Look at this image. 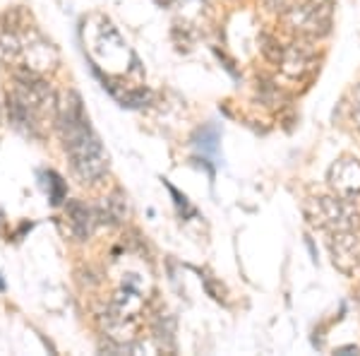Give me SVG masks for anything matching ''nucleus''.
Segmentation results:
<instances>
[{"instance_id": "1", "label": "nucleus", "mask_w": 360, "mask_h": 356, "mask_svg": "<svg viewBox=\"0 0 360 356\" xmlns=\"http://www.w3.org/2000/svg\"><path fill=\"white\" fill-rule=\"evenodd\" d=\"M56 125L63 145H65L75 176L82 183H96L106 176L108 154L98 135L91 130L82 106V97L77 92H68V97L58 104Z\"/></svg>"}, {"instance_id": "2", "label": "nucleus", "mask_w": 360, "mask_h": 356, "mask_svg": "<svg viewBox=\"0 0 360 356\" xmlns=\"http://www.w3.org/2000/svg\"><path fill=\"white\" fill-rule=\"evenodd\" d=\"M286 25L295 29L298 34L310 39L324 37L332 29V5L327 0L322 3H305V5H291V8L283 13Z\"/></svg>"}, {"instance_id": "3", "label": "nucleus", "mask_w": 360, "mask_h": 356, "mask_svg": "<svg viewBox=\"0 0 360 356\" xmlns=\"http://www.w3.org/2000/svg\"><path fill=\"white\" fill-rule=\"evenodd\" d=\"M315 221L327 231H356L360 226V212L348 197L341 195H324L315 202Z\"/></svg>"}, {"instance_id": "4", "label": "nucleus", "mask_w": 360, "mask_h": 356, "mask_svg": "<svg viewBox=\"0 0 360 356\" xmlns=\"http://www.w3.org/2000/svg\"><path fill=\"white\" fill-rule=\"evenodd\" d=\"M329 250H332L334 267L339 272L353 274L360 267V238L356 231H334Z\"/></svg>"}, {"instance_id": "5", "label": "nucleus", "mask_w": 360, "mask_h": 356, "mask_svg": "<svg viewBox=\"0 0 360 356\" xmlns=\"http://www.w3.org/2000/svg\"><path fill=\"white\" fill-rule=\"evenodd\" d=\"M327 180H329V185L334 188L336 195L353 200V197L360 192V161L351 159V156L339 159L332 168H329Z\"/></svg>"}, {"instance_id": "6", "label": "nucleus", "mask_w": 360, "mask_h": 356, "mask_svg": "<svg viewBox=\"0 0 360 356\" xmlns=\"http://www.w3.org/2000/svg\"><path fill=\"white\" fill-rule=\"evenodd\" d=\"M65 212H68V219H70V229H72L75 238L77 241H86L94 231V226L98 224L96 219V209L86 207L84 202L79 200H70L65 205Z\"/></svg>"}, {"instance_id": "7", "label": "nucleus", "mask_w": 360, "mask_h": 356, "mask_svg": "<svg viewBox=\"0 0 360 356\" xmlns=\"http://www.w3.org/2000/svg\"><path fill=\"white\" fill-rule=\"evenodd\" d=\"M312 63H315V54L312 49H305L303 44H295L291 49H286V58L281 63V70L288 75V78H303L307 70H312Z\"/></svg>"}, {"instance_id": "8", "label": "nucleus", "mask_w": 360, "mask_h": 356, "mask_svg": "<svg viewBox=\"0 0 360 356\" xmlns=\"http://www.w3.org/2000/svg\"><path fill=\"white\" fill-rule=\"evenodd\" d=\"M25 51V44H22V39L17 37L15 32H8V29H3L0 32V63H13L17 61V56Z\"/></svg>"}, {"instance_id": "9", "label": "nucleus", "mask_w": 360, "mask_h": 356, "mask_svg": "<svg viewBox=\"0 0 360 356\" xmlns=\"http://www.w3.org/2000/svg\"><path fill=\"white\" fill-rule=\"evenodd\" d=\"M259 49H262V56L266 61L274 63V66H281L283 58H286V46L278 42L276 37H271V34H264V37L259 39Z\"/></svg>"}, {"instance_id": "10", "label": "nucleus", "mask_w": 360, "mask_h": 356, "mask_svg": "<svg viewBox=\"0 0 360 356\" xmlns=\"http://www.w3.org/2000/svg\"><path fill=\"white\" fill-rule=\"evenodd\" d=\"M154 335H156V340H161V344L168 342L173 347V340H176V323H173V318L171 315H161L159 320H156V325H154Z\"/></svg>"}, {"instance_id": "11", "label": "nucleus", "mask_w": 360, "mask_h": 356, "mask_svg": "<svg viewBox=\"0 0 360 356\" xmlns=\"http://www.w3.org/2000/svg\"><path fill=\"white\" fill-rule=\"evenodd\" d=\"M46 178H49V197H51V205H60L65 200V183L63 178L58 176L56 171H46Z\"/></svg>"}, {"instance_id": "12", "label": "nucleus", "mask_w": 360, "mask_h": 356, "mask_svg": "<svg viewBox=\"0 0 360 356\" xmlns=\"http://www.w3.org/2000/svg\"><path fill=\"white\" fill-rule=\"evenodd\" d=\"M166 188L171 190V195H173V197H176V205H178L180 212H185V214H193V207L188 205V197H185V195H180V192H178L176 188H173L171 183H166Z\"/></svg>"}, {"instance_id": "13", "label": "nucleus", "mask_w": 360, "mask_h": 356, "mask_svg": "<svg viewBox=\"0 0 360 356\" xmlns=\"http://www.w3.org/2000/svg\"><path fill=\"white\" fill-rule=\"evenodd\" d=\"M353 123H356L360 133V85L353 90Z\"/></svg>"}, {"instance_id": "14", "label": "nucleus", "mask_w": 360, "mask_h": 356, "mask_svg": "<svg viewBox=\"0 0 360 356\" xmlns=\"http://www.w3.org/2000/svg\"><path fill=\"white\" fill-rule=\"evenodd\" d=\"M339 354H348V352H358V347H341V349H336Z\"/></svg>"}, {"instance_id": "15", "label": "nucleus", "mask_w": 360, "mask_h": 356, "mask_svg": "<svg viewBox=\"0 0 360 356\" xmlns=\"http://www.w3.org/2000/svg\"><path fill=\"white\" fill-rule=\"evenodd\" d=\"M8 289V284H5V279H3V274H0V291H5Z\"/></svg>"}, {"instance_id": "16", "label": "nucleus", "mask_w": 360, "mask_h": 356, "mask_svg": "<svg viewBox=\"0 0 360 356\" xmlns=\"http://www.w3.org/2000/svg\"><path fill=\"white\" fill-rule=\"evenodd\" d=\"M356 299H358V306H360V289L356 291Z\"/></svg>"}, {"instance_id": "17", "label": "nucleus", "mask_w": 360, "mask_h": 356, "mask_svg": "<svg viewBox=\"0 0 360 356\" xmlns=\"http://www.w3.org/2000/svg\"><path fill=\"white\" fill-rule=\"evenodd\" d=\"M312 3H322V0H312Z\"/></svg>"}, {"instance_id": "18", "label": "nucleus", "mask_w": 360, "mask_h": 356, "mask_svg": "<svg viewBox=\"0 0 360 356\" xmlns=\"http://www.w3.org/2000/svg\"><path fill=\"white\" fill-rule=\"evenodd\" d=\"M164 3H171V0H164Z\"/></svg>"}]
</instances>
